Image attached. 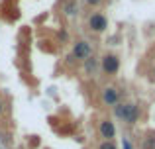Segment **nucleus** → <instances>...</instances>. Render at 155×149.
<instances>
[{"mask_svg": "<svg viewBox=\"0 0 155 149\" xmlns=\"http://www.w3.org/2000/svg\"><path fill=\"white\" fill-rule=\"evenodd\" d=\"M153 75H155V71H153Z\"/></svg>", "mask_w": 155, "mask_h": 149, "instance_id": "4468645a", "label": "nucleus"}, {"mask_svg": "<svg viewBox=\"0 0 155 149\" xmlns=\"http://www.w3.org/2000/svg\"><path fill=\"white\" fill-rule=\"evenodd\" d=\"M63 12H65V16H69V18H73V16L79 14V4H77V0H69V2L65 4Z\"/></svg>", "mask_w": 155, "mask_h": 149, "instance_id": "0eeeda50", "label": "nucleus"}, {"mask_svg": "<svg viewBox=\"0 0 155 149\" xmlns=\"http://www.w3.org/2000/svg\"><path fill=\"white\" fill-rule=\"evenodd\" d=\"M88 30L92 34H102V31L108 30V18L102 14V12H92L88 16Z\"/></svg>", "mask_w": 155, "mask_h": 149, "instance_id": "7ed1b4c3", "label": "nucleus"}, {"mask_svg": "<svg viewBox=\"0 0 155 149\" xmlns=\"http://www.w3.org/2000/svg\"><path fill=\"white\" fill-rule=\"evenodd\" d=\"M141 147L143 149H155V131H151V134L145 135L143 143H141Z\"/></svg>", "mask_w": 155, "mask_h": 149, "instance_id": "1a4fd4ad", "label": "nucleus"}, {"mask_svg": "<svg viewBox=\"0 0 155 149\" xmlns=\"http://www.w3.org/2000/svg\"><path fill=\"white\" fill-rule=\"evenodd\" d=\"M88 6H98V4H102V0H87Z\"/></svg>", "mask_w": 155, "mask_h": 149, "instance_id": "f8f14e48", "label": "nucleus"}, {"mask_svg": "<svg viewBox=\"0 0 155 149\" xmlns=\"http://www.w3.org/2000/svg\"><path fill=\"white\" fill-rule=\"evenodd\" d=\"M100 69H102L104 75L114 76L120 71V59H118V55H114V53L102 55V59H100Z\"/></svg>", "mask_w": 155, "mask_h": 149, "instance_id": "f03ea898", "label": "nucleus"}, {"mask_svg": "<svg viewBox=\"0 0 155 149\" xmlns=\"http://www.w3.org/2000/svg\"><path fill=\"white\" fill-rule=\"evenodd\" d=\"M114 114H116V118L124 120L128 126H134V124L140 120V108L136 106L134 102H118L116 106H114Z\"/></svg>", "mask_w": 155, "mask_h": 149, "instance_id": "f257e3e1", "label": "nucleus"}, {"mask_svg": "<svg viewBox=\"0 0 155 149\" xmlns=\"http://www.w3.org/2000/svg\"><path fill=\"white\" fill-rule=\"evenodd\" d=\"M98 149H118V147H116V143H114V141H102Z\"/></svg>", "mask_w": 155, "mask_h": 149, "instance_id": "9d476101", "label": "nucleus"}, {"mask_svg": "<svg viewBox=\"0 0 155 149\" xmlns=\"http://www.w3.org/2000/svg\"><path fill=\"white\" fill-rule=\"evenodd\" d=\"M2 110H4V102H2V98H0V114H2Z\"/></svg>", "mask_w": 155, "mask_h": 149, "instance_id": "ddd939ff", "label": "nucleus"}, {"mask_svg": "<svg viewBox=\"0 0 155 149\" xmlns=\"http://www.w3.org/2000/svg\"><path fill=\"white\" fill-rule=\"evenodd\" d=\"M96 69H98V59H94L92 55L88 59H84V71H87V75H94Z\"/></svg>", "mask_w": 155, "mask_h": 149, "instance_id": "6e6552de", "label": "nucleus"}, {"mask_svg": "<svg viewBox=\"0 0 155 149\" xmlns=\"http://www.w3.org/2000/svg\"><path fill=\"white\" fill-rule=\"evenodd\" d=\"M118 98H120V96H118V90L114 86H106L104 90H102V102L106 104V106H116L118 104Z\"/></svg>", "mask_w": 155, "mask_h": 149, "instance_id": "423d86ee", "label": "nucleus"}, {"mask_svg": "<svg viewBox=\"0 0 155 149\" xmlns=\"http://www.w3.org/2000/svg\"><path fill=\"white\" fill-rule=\"evenodd\" d=\"M98 131H100V138H104V141H112V139L116 138V126H114V122H110V120H102V122H100Z\"/></svg>", "mask_w": 155, "mask_h": 149, "instance_id": "39448f33", "label": "nucleus"}, {"mask_svg": "<svg viewBox=\"0 0 155 149\" xmlns=\"http://www.w3.org/2000/svg\"><path fill=\"white\" fill-rule=\"evenodd\" d=\"M122 149H132V143L128 138H122Z\"/></svg>", "mask_w": 155, "mask_h": 149, "instance_id": "9b49d317", "label": "nucleus"}, {"mask_svg": "<svg viewBox=\"0 0 155 149\" xmlns=\"http://www.w3.org/2000/svg\"><path fill=\"white\" fill-rule=\"evenodd\" d=\"M92 55V47L88 41H84V39H79V41L73 43V59H77V61H84V59H88Z\"/></svg>", "mask_w": 155, "mask_h": 149, "instance_id": "20e7f679", "label": "nucleus"}]
</instances>
